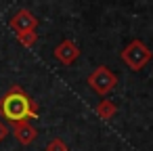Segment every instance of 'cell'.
<instances>
[{"label": "cell", "instance_id": "obj_1", "mask_svg": "<svg viewBox=\"0 0 153 151\" xmlns=\"http://www.w3.org/2000/svg\"><path fill=\"white\" fill-rule=\"evenodd\" d=\"M0 115L15 124V122H27L38 118V109L36 103L30 99V94L21 86L13 84L9 92L0 97Z\"/></svg>", "mask_w": 153, "mask_h": 151}, {"label": "cell", "instance_id": "obj_2", "mask_svg": "<svg viewBox=\"0 0 153 151\" xmlns=\"http://www.w3.org/2000/svg\"><path fill=\"white\" fill-rule=\"evenodd\" d=\"M151 57H153V53H151L149 46H147L145 42H140V40H132V42L122 51V61H124L132 71L143 69V67L151 61Z\"/></svg>", "mask_w": 153, "mask_h": 151}, {"label": "cell", "instance_id": "obj_3", "mask_svg": "<svg viewBox=\"0 0 153 151\" xmlns=\"http://www.w3.org/2000/svg\"><path fill=\"white\" fill-rule=\"evenodd\" d=\"M88 84H90V88L94 90V92H99L101 97H107L113 88H115V84H117V76L111 71V69H107V67H97L90 76H88Z\"/></svg>", "mask_w": 153, "mask_h": 151}, {"label": "cell", "instance_id": "obj_4", "mask_svg": "<svg viewBox=\"0 0 153 151\" xmlns=\"http://www.w3.org/2000/svg\"><path fill=\"white\" fill-rule=\"evenodd\" d=\"M17 34H25V32H36V25H38V19L27 11V9H21L13 15L11 23H9Z\"/></svg>", "mask_w": 153, "mask_h": 151}, {"label": "cell", "instance_id": "obj_5", "mask_svg": "<svg viewBox=\"0 0 153 151\" xmlns=\"http://www.w3.org/2000/svg\"><path fill=\"white\" fill-rule=\"evenodd\" d=\"M55 57H57L63 65H71V63L80 57V48H78V44H74L71 40H63V42L55 48Z\"/></svg>", "mask_w": 153, "mask_h": 151}, {"label": "cell", "instance_id": "obj_6", "mask_svg": "<svg viewBox=\"0 0 153 151\" xmlns=\"http://www.w3.org/2000/svg\"><path fill=\"white\" fill-rule=\"evenodd\" d=\"M13 134H15V138H17L21 145H30V143L38 136V130H36L30 122H15V124H13Z\"/></svg>", "mask_w": 153, "mask_h": 151}, {"label": "cell", "instance_id": "obj_7", "mask_svg": "<svg viewBox=\"0 0 153 151\" xmlns=\"http://www.w3.org/2000/svg\"><path fill=\"white\" fill-rule=\"evenodd\" d=\"M97 113H99V118H103V120H111V118L117 113V107H115L111 101H101L99 107H97Z\"/></svg>", "mask_w": 153, "mask_h": 151}, {"label": "cell", "instance_id": "obj_8", "mask_svg": "<svg viewBox=\"0 0 153 151\" xmlns=\"http://www.w3.org/2000/svg\"><path fill=\"white\" fill-rule=\"evenodd\" d=\"M17 38H19V42H21L23 46L32 48V46L36 44V40H38V34H36V32H25V34H17Z\"/></svg>", "mask_w": 153, "mask_h": 151}, {"label": "cell", "instance_id": "obj_9", "mask_svg": "<svg viewBox=\"0 0 153 151\" xmlns=\"http://www.w3.org/2000/svg\"><path fill=\"white\" fill-rule=\"evenodd\" d=\"M46 151H69L67 145L61 141V138H53L48 145H46Z\"/></svg>", "mask_w": 153, "mask_h": 151}, {"label": "cell", "instance_id": "obj_10", "mask_svg": "<svg viewBox=\"0 0 153 151\" xmlns=\"http://www.w3.org/2000/svg\"><path fill=\"white\" fill-rule=\"evenodd\" d=\"M7 134H9V128H7L2 122H0V143H2V141L7 138Z\"/></svg>", "mask_w": 153, "mask_h": 151}]
</instances>
